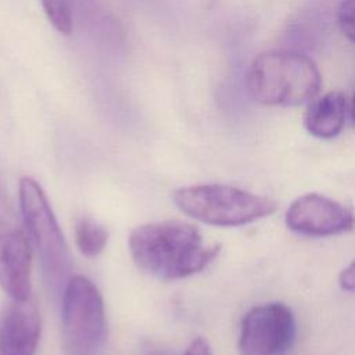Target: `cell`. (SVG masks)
<instances>
[{
  "label": "cell",
  "mask_w": 355,
  "mask_h": 355,
  "mask_svg": "<svg viewBox=\"0 0 355 355\" xmlns=\"http://www.w3.org/2000/svg\"><path fill=\"white\" fill-rule=\"evenodd\" d=\"M129 252L137 268L164 280L204 270L219 254V244H205L200 230L180 220L140 225L129 236Z\"/></svg>",
  "instance_id": "1"
},
{
  "label": "cell",
  "mask_w": 355,
  "mask_h": 355,
  "mask_svg": "<svg viewBox=\"0 0 355 355\" xmlns=\"http://www.w3.org/2000/svg\"><path fill=\"white\" fill-rule=\"evenodd\" d=\"M245 87L259 104L297 107L316 97L322 76L308 55L291 50H270L252 60L245 75Z\"/></svg>",
  "instance_id": "2"
},
{
  "label": "cell",
  "mask_w": 355,
  "mask_h": 355,
  "mask_svg": "<svg viewBox=\"0 0 355 355\" xmlns=\"http://www.w3.org/2000/svg\"><path fill=\"white\" fill-rule=\"evenodd\" d=\"M175 205L186 215L212 226L234 227L272 215L277 204L269 197L226 184H196L172 194Z\"/></svg>",
  "instance_id": "3"
},
{
  "label": "cell",
  "mask_w": 355,
  "mask_h": 355,
  "mask_svg": "<svg viewBox=\"0 0 355 355\" xmlns=\"http://www.w3.org/2000/svg\"><path fill=\"white\" fill-rule=\"evenodd\" d=\"M65 355H98L105 340V311L96 284L85 276L68 280L61 306Z\"/></svg>",
  "instance_id": "4"
},
{
  "label": "cell",
  "mask_w": 355,
  "mask_h": 355,
  "mask_svg": "<svg viewBox=\"0 0 355 355\" xmlns=\"http://www.w3.org/2000/svg\"><path fill=\"white\" fill-rule=\"evenodd\" d=\"M19 208L47 282L58 287L69 272V252L49 200L42 186L32 178L25 176L19 180Z\"/></svg>",
  "instance_id": "5"
},
{
  "label": "cell",
  "mask_w": 355,
  "mask_h": 355,
  "mask_svg": "<svg viewBox=\"0 0 355 355\" xmlns=\"http://www.w3.org/2000/svg\"><path fill=\"white\" fill-rule=\"evenodd\" d=\"M32 250L0 172V287L11 300H26L32 288Z\"/></svg>",
  "instance_id": "6"
},
{
  "label": "cell",
  "mask_w": 355,
  "mask_h": 355,
  "mask_svg": "<svg viewBox=\"0 0 355 355\" xmlns=\"http://www.w3.org/2000/svg\"><path fill=\"white\" fill-rule=\"evenodd\" d=\"M295 333V318L286 304H262L244 315L239 348L241 355H288Z\"/></svg>",
  "instance_id": "7"
},
{
  "label": "cell",
  "mask_w": 355,
  "mask_h": 355,
  "mask_svg": "<svg viewBox=\"0 0 355 355\" xmlns=\"http://www.w3.org/2000/svg\"><path fill=\"white\" fill-rule=\"evenodd\" d=\"M290 230L309 237H326L355 229V214L341 202L318 193L295 198L286 211Z\"/></svg>",
  "instance_id": "8"
},
{
  "label": "cell",
  "mask_w": 355,
  "mask_h": 355,
  "mask_svg": "<svg viewBox=\"0 0 355 355\" xmlns=\"http://www.w3.org/2000/svg\"><path fill=\"white\" fill-rule=\"evenodd\" d=\"M40 338V315L35 302L11 300L0 313V355H33Z\"/></svg>",
  "instance_id": "9"
},
{
  "label": "cell",
  "mask_w": 355,
  "mask_h": 355,
  "mask_svg": "<svg viewBox=\"0 0 355 355\" xmlns=\"http://www.w3.org/2000/svg\"><path fill=\"white\" fill-rule=\"evenodd\" d=\"M347 98L338 90L329 92L311 101L304 114V126L318 139H333L344 128Z\"/></svg>",
  "instance_id": "10"
},
{
  "label": "cell",
  "mask_w": 355,
  "mask_h": 355,
  "mask_svg": "<svg viewBox=\"0 0 355 355\" xmlns=\"http://www.w3.org/2000/svg\"><path fill=\"white\" fill-rule=\"evenodd\" d=\"M67 3L69 6L73 24L76 21L79 25H85L93 32L101 31L103 36L116 28L115 21L105 12L98 0H67Z\"/></svg>",
  "instance_id": "11"
},
{
  "label": "cell",
  "mask_w": 355,
  "mask_h": 355,
  "mask_svg": "<svg viewBox=\"0 0 355 355\" xmlns=\"http://www.w3.org/2000/svg\"><path fill=\"white\" fill-rule=\"evenodd\" d=\"M75 243L80 254L93 258L104 251L108 243L107 229L97 220L83 216L75 225Z\"/></svg>",
  "instance_id": "12"
},
{
  "label": "cell",
  "mask_w": 355,
  "mask_h": 355,
  "mask_svg": "<svg viewBox=\"0 0 355 355\" xmlns=\"http://www.w3.org/2000/svg\"><path fill=\"white\" fill-rule=\"evenodd\" d=\"M50 24L62 35L73 31V19L67 0H40Z\"/></svg>",
  "instance_id": "13"
},
{
  "label": "cell",
  "mask_w": 355,
  "mask_h": 355,
  "mask_svg": "<svg viewBox=\"0 0 355 355\" xmlns=\"http://www.w3.org/2000/svg\"><path fill=\"white\" fill-rule=\"evenodd\" d=\"M337 24L341 33L355 44V0H343L337 8Z\"/></svg>",
  "instance_id": "14"
},
{
  "label": "cell",
  "mask_w": 355,
  "mask_h": 355,
  "mask_svg": "<svg viewBox=\"0 0 355 355\" xmlns=\"http://www.w3.org/2000/svg\"><path fill=\"white\" fill-rule=\"evenodd\" d=\"M338 284L343 290L355 293V259L341 270L338 276Z\"/></svg>",
  "instance_id": "15"
},
{
  "label": "cell",
  "mask_w": 355,
  "mask_h": 355,
  "mask_svg": "<svg viewBox=\"0 0 355 355\" xmlns=\"http://www.w3.org/2000/svg\"><path fill=\"white\" fill-rule=\"evenodd\" d=\"M184 355H212V352L207 340L198 337L190 343Z\"/></svg>",
  "instance_id": "16"
},
{
  "label": "cell",
  "mask_w": 355,
  "mask_h": 355,
  "mask_svg": "<svg viewBox=\"0 0 355 355\" xmlns=\"http://www.w3.org/2000/svg\"><path fill=\"white\" fill-rule=\"evenodd\" d=\"M349 115H351L352 122L355 123V93H354V96H352V98H351V104H349Z\"/></svg>",
  "instance_id": "17"
},
{
  "label": "cell",
  "mask_w": 355,
  "mask_h": 355,
  "mask_svg": "<svg viewBox=\"0 0 355 355\" xmlns=\"http://www.w3.org/2000/svg\"><path fill=\"white\" fill-rule=\"evenodd\" d=\"M147 355H169V354H166V352H159V351H157V352H151V354H147Z\"/></svg>",
  "instance_id": "18"
}]
</instances>
